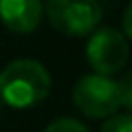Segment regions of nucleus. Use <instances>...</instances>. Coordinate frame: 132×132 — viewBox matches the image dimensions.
<instances>
[{"instance_id":"5","label":"nucleus","mask_w":132,"mask_h":132,"mask_svg":"<svg viewBox=\"0 0 132 132\" xmlns=\"http://www.w3.org/2000/svg\"><path fill=\"white\" fill-rule=\"evenodd\" d=\"M42 0H0V22L11 33H31L40 27Z\"/></svg>"},{"instance_id":"2","label":"nucleus","mask_w":132,"mask_h":132,"mask_svg":"<svg viewBox=\"0 0 132 132\" xmlns=\"http://www.w3.org/2000/svg\"><path fill=\"white\" fill-rule=\"evenodd\" d=\"M44 13L53 29L68 38L90 35L101 22L99 0H46Z\"/></svg>"},{"instance_id":"6","label":"nucleus","mask_w":132,"mask_h":132,"mask_svg":"<svg viewBox=\"0 0 132 132\" xmlns=\"http://www.w3.org/2000/svg\"><path fill=\"white\" fill-rule=\"evenodd\" d=\"M44 132H90V130L81 121H77V119L62 117V119H55L53 123H48Z\"/></svg>"},{"instance_id":"8","label":"nucleus","mask_w":132,"mask_h":132,"mask_svg":"<svg viewBox=\"0 0 132 132\" xmlns=\"http://www.w3.org/2000/svg\"><path fill=\"white\" fill-rule=\"evenodd\" d=\"M119 86V97H121V106H126L132 112V68L123 73V77L117 81Z\"/></svg>"},{"instance_id":"7","label":"nucleus","mask_w":132,"mask_h":132,"mask_svg":"<svg viewBox=\"0 0 132 132\" xmlns=\"http://www.w3.org/2000/svg\"><path fill=\"white\" fill-rule=\"evenodd\" d=\"M99 132H132V114H110Z\"/></svg>"},{"instance_id":"1","label":"nucleus","mask_w":132,"mask_h":132,"mask_svg":"<svg viewBox=\"0 0 132 132\" xmlns=\"http://www.w3.org/2000/svg\"><path fill=\"white\" fill-rule=\"evenodd\" d=\"M51 90V75L35 60H13L0 71V99L15 110L44 101Z\"/></svg>"},{"instance_id":"4","label":"nucleus","mask_w":132,"mask_h":132,"mask_svg":"<svg viewBox=\"0 0 132 132\" xmlns=\"http://www.w3.org/2000/svg\"><path fill=\"white\" fill-rule=\"evenodd\" d=\"M130 48L128 40L117 29H97L90 33L88 46H86V60L93 66V71L99 75H114L123 71L128 62Z\"/></svg>"},{"instance_id":"9","label":"nucleus","mask_w":132,"mask_h":132,"mask_svg":"<svg viewBox=\"0 0 132 132\" xmlns=\"http://www.w3.org/2000/svg\"><path fill=\"white\" fill-rule=\"evenodd\" d=\"M123 35L132 40V5H128V9L123 11Z\"/></svg>"},{"instance_id":"3","label":"nucleus","mask_w":132,"mask_h":132,"mask_svg":"<svg viewBox=\"0 0 132 132\" xmlns=\"http://www.w3.org/2000/svg\"><path fill=\"white\" fill-rule=\"evenodd\" d=\"M73 104L90 119H106L121 108L119 86L110 75H84L73 88Z\"/></svg>"}]
</instances>
